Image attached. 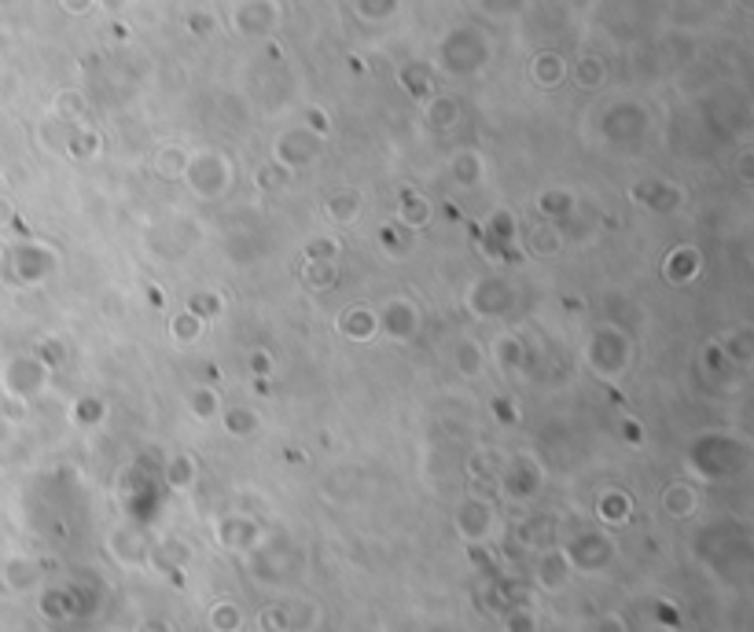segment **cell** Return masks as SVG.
I'll return each mask as SVG.
<instances>
[{
	"instance_id": "1",
	"label": "cell",
	"mask_w": 754,
	"mask_h": 632,
	"mask_svg": "<svg viewBox=\"0 0 754 632\" xmlns=\"http://www.w3.org/2000/svg\"><path fill=\"white\" fill-rule=\"evenodd\" d=\"M188 180H192V188L199 195H221L228 192V180H233V166H228V158H221L214 152L207 155H196L188 158Z\"/></svg>"
},
{
	"instance_id": "2",
	"label": "cell",
	"mask_w": 754,
	"mask_h": 632,
	"mask_svg": "<svg viewBox=\"0 0 754 632\" xmlns=\"http://www.w3.org/2000/svg\"><path fill=\"white\" fill-rule=\"evenodd\" d=\"M446 63L449 70H460V74H471V70H479L482 63H486V56H490V48L486 41L475 34V29H452L449 34V41H446Z\"/></svg>"
},
{
	"instance_id": "3",
	"label": "cell",
	"mask_w": 754,
	"mask_h": 632,
	"mask_svg": "<svg viewBox=\"0 0 754 632\" xmlns=\"http://www.w3.org/2000/svg\"><path fill=\"white\" fill-rule=\"evenodd\" d=\"M280 23V4L276 0H244L236 8V29L247 37H261Z\"/></svg>"
},
{
	"instance_id": "4",
	"label": "cell",
	"mask_w": 754,
	"mask_h": 632,
	"mask_svg": "<svg viewBox=\"0 0 754 632\" xmlns=\"http://www.w3.org/2000/svg\"><path fill=\"white\" fill-rule=\"evenodd\" d=\"M317 147H320V140L314 136V129H291L287 136H280L276 158L284 166H306L309 158L317 155Z\"/></svg>"
},
{
	"instance_id": "5",
	"label": "cell",
	"mask_w": 754,
	"mask_h": 632,
	"mask_svg": "<svg viewBox=\"0 0 754 632\" xmlns=\"http://www.w3.org/2000/svg\"><path fill=\"white\" fill-rule=\"evenodd\" d=\"M570 559L563 556V551H549L545 559L538 563V581H541V588H563L567 585V577H570Z\"/></svg>"
},
{
	"instance_id": "6",
	"label": "cell",
	"mask_w": 754,
	"mask_h": 632,
	"mask_svg": "<svg viewBox=\"0 0 754 632\" xmlns=\"http://www.w3.org/2000/svg\"><path fill=\"white\" fill-rule=\"evenodd\" d=\"M567 77V63L556 52H541L534 59V82L538 85H559Z\"/></svg>"
},
{
	"instance_id": "7",
	"label": "cell",
	"mask_w": 754,
	"mask_h": 632,
	"mask_svg": "<svg viewBox=\"0 0 754 632\" xmlns=\"http://www.w3.org/2000/svg\"><path fill=\"white\" fill-rule=\"evenodd\" d=\"M460 118V104L457 99H449V96H438V99H431V107H427V122L435 126V129H449L452 122Z\"/></svg>"
},
{
	"instance_id": "8",
	"label": "cell",
	"mask_w": 754,
	"mask_h": 632,
	"mask_svg": "<svg viewBox=\"0 0 754 632\" xmlns=\"http://www.w3.org/2000/svg\"><path fill=\"white\" fill-rule=\"evenodd\" d=\"M239 625H244V615H239L236 604H217L210 610V629L214 632H239Z\"/></svg>"
},
{
	"instance_id": "9",
	"label": "cell",
	"mask_w": 754,
	"mask_h": 632,
	"mask_svg": "<svg viewBox=\"0 0 754 632\" xmlns=\"http://www.w3.org/2000/svg\"><path fill=\"white\" fill-rule=\"evenodd\" d=\"M401 0H357V12L372 19V23H379V19H390L398 12Z\"/></svg>"
},
{
	"instance_id": "10",
	"label": "cell",
	"mask_w": 754,
	"mask_h": 632,
	"mask_svg": "<svg viewBox=\"0 0 754 632\" xmlns=\"http://www.w3.org/2000/svg\"><path fill=\"white\" fill-rule=\"evenodd\" d=\"M328 210H331V217H335V220H354V214H357V192H339L328 203Z\"/></svg>"
},
{
	"instance_id": "11",
	"label": "cell",
	"mask_w": 754,
	"mask_h": 632,
	"mask_svg": "<svg viewBox=\"0 0 754 632\" xmlns=\"http://www.w3.org/2000/svg\"><path fill=\"white\" fill-rule=\"evenodd\" d=\"M600 77H603L600 59H581V63H578V82L586 88H592V85H600Z\"/></svg>"
},
{
	"instance_id": "12",
	"label": "cell",
	"mask_w": 754,
	"mask_h": 632,
	"mask_svg": "<svg viewBox=\"0 0 754 632\" xmlns=\"http://www.w3.org/2000/svg\"><path fill=\"white\" fill-rule=\"evenodd\" d=\"M192 413H199V416H214V394H207V390H199V394H192Z\"/></svg>"
},
{
	"instance_id": "13",
	"label": "cell",
	"mask_w": 754,
	"mask_h": 632,
	"mask_svg": "<svg viewBox=\"0 0 754 632\" xmlns=\"http://www.w3.org/2000/svg\"><path fill=\"white\" fill-rule=\"evenodd\" d=\"M508 632H534V618H530L527 610H519V615H511Z\"/></svg>"
},
{
	"instance_id": "14",
	"label": "cell",
	"mask_w": 754,
	"mask_h": 632,
	"mask_svg": "<svg viewBox=\"0 0 754 632\" xmlns=\"http://www.w3.org/2000/svg\"><path fill=\"white\" fill-rule=\"evenodd\" d=\"M597 632H626V621H622L618 615H608V618H603L600 625H597Z\"/></svg>"
},
{
	"instance_id": "15",
	"label": "cell",
	"mask_w": 754,
	"mask_h": 632,
	"mask_svg": "<svg viewBox=\"0 0 754 632\" xmlns=\"http://www.w3.org/2000/svg\"><path fill=\"white\" fill-rule=\"evenodd\" d=\"M63 8H67V12H74V15H82V12L93 8V0H63Z\"/></svg>"
},
{
	"instance_id": "16",
	"label": "cell",
	"mask_w": 754,
	"mask_h": 632,
	"mask_svg": "<svg viewBox=\"0 0 754 632\" xmlns=\"http://www.w3.org/2000/svg\"><path fill=\"white\" fill-rule=\"evenodd\" d=\"M188 29H199V34H207V29H210V19H207V15H192V19H188Z\"/></svg>"
}]
</instances>
